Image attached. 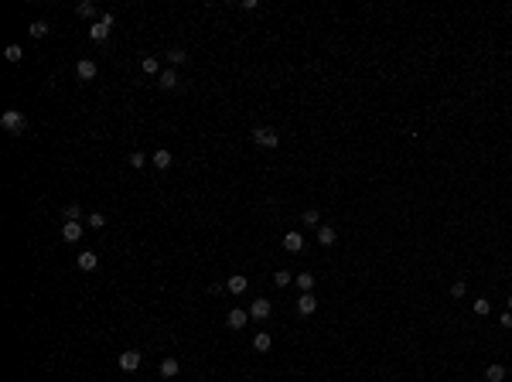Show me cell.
<instances>
[{
    "label": "cell",
    "instance_id": "1",
    "mask_svg": "<svg viewBox=\"0 0 512 382\" xmlns=\"http://www.w3.org/2000/svg\"><path fill=\"white\" fill-rule=\"evenodd\" d=\"M0 126H4L7 134H21V130L28 126V120H24V113H21V110H7V113L0 116Z\"/></svg>",
    "mask_w": 512,
    "mask_h": 382
},
{
    "label": "cell",
    "instance_id": "2",
    "mask_svg": "<svg viewBox=\"0 0 512 382\" xmlns=\"http://www.w3.org/2000/svg\"><path fill=\"white\" fill-rule=\"evenodd\" d=\"M253 144H256V147H277V144H280V134H277L273 126H256V130H253Z\"/></svg>",
    "mask_w": 512,
    "mask_h": 382
},
{
    "label": "cell",
    "instance_id": "3",
    "mask_svg": "<svg viewBox=\"0 0 512 382\" xmlns=\"http://www.w3.org/2000/svg\"><path fill=\"white\" fill-rule=\"evenodd\" d=\"M110 28H113V14H103L99 20H93L89 38H93V41H106V38H110Z\"/></svg>",
    "mask_w": 512,
    "mask_h": 382
},
{
    "label": "cell",
    "instance_id": "4",
    "mask_svg": "<svg viewBox=\"0 0 512 382\" xmlns=\"http://www.w3.org/2000/svg\"><path fill=\"white\" fill-rule=\"evenodd\" d=\"M96 72H99V68H96V62H93V58H79V62H76V76L82 78V82H93Z\"/></svg>",
    "mask_w": 512,
    "mask_h": 382
},
{
    "label": "cell",
    "instance_id": "5",
    "mask_svg": "<svg viewBox=\"0 0 512 382\" xmlns=\"http://www.w3.org/2000/svg\"><path fill=\"white\" fill-rule=\"evenodd\" d=\"M246 321H249V310H243V307H232L226 314V324L232 328V331H239V328H246Z\"/></svg>",
    "mask_w": 512,
    "mask_h": 382
},
{
    "label": "cell",
    "instance_id": "6",
    "mask_svg": "<svg viewBox=\"0 0 512 382\" xmlns=\"http://www.w3.org/2000/svg\"><path fill=\"white\" fill-rule=\"evenodd\" d=\"M157 86H161V89H178V86H181V76H178V68H164V72L157 76Z\"/></svg>",
    "mask_w": 512,
    "mask_h": 382
},
{
    "label": "cell",
    "instance_id": "7",
    "mask_svg": "<svg viewBox=\"0 0 512 382\" xmlns=\"http://www.w3.org/2000/svg\"><path fill=\"white\" fill-rule=\"evenodd\" d=\"M140 362H144V358H140V352H133V348L120 355V368H123V372H133V368H140Z\"/></svg>",
    "mask_w": 512,
    "mask_h": 382
},
{
    "label": "cell",
    "instance_id": "8",
    "mask_svg": "<svg viewBox=\"0 0 512 382\" xmlns=\"http://www.w3.org/2000/svg\"><path fill=\"white\" fill-rule=\"evenodd\" d=\"M270 310H273L270 300H253V304H249V318H253V321H263V318H270Z\"/></svg>",
    "mask_w": 512,
    "mask_h": 382
},
{
    "label": "cell",
    "instance_id": "9",
    "mask_svg": "<svg viewBox=\"0 0 512 382\" xmlns=\"http://www.w3.org/2000/svg\"><path fill=\"white\" fill-rule=\"evenodd\" d=\"M62 239L65 242H79L82 239V222H65L62 226Z\"/></svg>",
    "mask_w": 512,
    "mask_h": 382
},
{
    "label": "cell",
    "instance_id": "10",
    "mask_svg": "<svg viewBox=\"0 0 512 382\" xmlns=\"http://www.w3.org/2000/svg\"><path fill=\"white\" fill-rule=\"evenodd\" d=\"M178 372H181V362H178L174 355H168V358H161V376H164V379H174Z\"/></svg>",
    "mask_w": 512,
    "mask_h": 382
},
{
    "label": "cell",
    "instance_id": "11",
    "mask_svg": "<svg viewBox=\"0 0 512 382\" xmlns=\"http://www.w3.org/2000/svg\"><path fill=\"white\" fill-rule=\"evenodd\" d=\"M246 286H249V280L243 276V273H232L226 280V290H232V294H246Z\"/></svg>",
    "mask_w": 512,
    "mask_h": 382
},
{
    "label": "cell",
    "instance_id": "12",
    "mask_svg": "<svg viewBox=\"0 0 512 382\" xmlns=\"http://www.w3.org/2000/svg\"><path fill=\"white\" fill-rule=\"evenodd\" d=\"M297 310H301L304 318H307V314H314V310H318V297H314V294H301V300H297Z\"/></svg>",
    "mask_w": 512,
    "mask_h": 382
},
{
    "label": "cell",
    "instance_id": "13",
    "mask_svg": "<svg viewBox=\"0 0 512 382\" xmlns=\"http://www.w3.org/2000/svg\"><path fill=\"white\" fill-rule=\"evenodd\" d=\"M284 249H287V252H301V249H304V236H301V232H287V236H284Z\"/></svg>",
    "mask_w": 512,
    "mask_h": 382
},
{
    "label": "cell",
    "instance_id": "14",
    "mask_svg": "<svg viewBox=\"0 0 512 382\" xmlns=\"http://www.w3.org/2000/svg\"><path fill=\"white\" fill-rule=\"evenodd\" d=\"M335 239H338V232L331 229V226H318V242L321 246H335Z\"/></svg>",
    "mask_w": 512,
    "mask_h": 382
},
{
    "label": "cell",
    "instance_id": "15",
    "mask_svg": "<svg viewBox=\"0 0 512 382\" xmlns=\"http://www.w3.org/2000/svg\"><path fill=\"white\" fill-rule=\"evenodd\" d=\"M76 263H79V270H82V273H89V270H96V263H99V260H96V252H89V249H86V252H79Z\"/></svg>",
    "mask_w": 512,
    "mask_h": 382
},
{
    "label": "cell",
    "instance_id": "16",
    "mask_svg": "<svg viewBox=\"0 0 512 382\" xmlns=\"http://www.w3.org/2000/svg\"><path fill=\"white\" fill-rule=\"evenodd\" d=\"M164 55H168L171 68H178V65H185V62H188V55H185V48H168Z\"/></svg>",
    "mask_w": 512,
    "mask_h": 382
},
{
    "label": "cell",
    "instance_id": "17",
    "mask_svg": "<svg viewBox=\"0 0 512 382\" xmlns=\"http://www.w3.org/2000/svg\"><path fill=\"white\" fill-rule=\"evenodd\" d=\"M154 168H157V171H168L171 168V150H164V147L154 150Z\"/></svg>",
    "mask_w": 512,
    "mask_h": 382
},
{
    "label": "cell",
    "instance_id": "18",
    "mask_svg": "<svg viewBox=\"0 0 512 382\" xmlns=\"http://www.w3.org/2000/svg\"><path fill=\"white\" fill-rule=\"evenodd\" d=\"M505 379V365H488L485 368V382H502Z\"/></svg>",
    "mask_w": 512,
    "mask_h": 382
},
{
    "label": "cell",
    "instance_id": "19",
    "mask_svg": "<svg viewBox=\"0 0 512 382\" xmlns=\"http://www.w3.org/2000/svg\"><path fill=\"white\" fill-rule=\"evenodd\" d=\"M4 58H7L11 65H18L21 58H24V52H21V44H7V48H4Z\"/></svg>",
    "mask_w": 512,
    "mask_h": 382
},
{
    "label": "cell",
    "instance_id": "20",
    "mask_svg": "<svg viewBox=\"0 0 512 382\" xmlns=\"http://www.w3.org/2000/svg\"><path fill=\"white\" fill-rule=\"evenodd\" d=\"M270 344H273V338H270L266 331H260V334L253 338V348H256V352H270Z\"/></svg>",
    "mask_w": 512,
    "mask_h": 382
},
{
    "label": "cell",
    "instance_id": "21",
    "mask_svg": "<svg viewBox=\"0 0 512 382\" xmlns=\"http://www.w3.org/2000/svg\"><path fill=\"white\" fill-rule=\"evenodd\" d=\"M28 31H31V38H45V34H48L52 28H48V20H35V24H31Z\"/></svg>",
    "mask_w": 512,
    "mask_h": 382
},
{
    "label": "cell",
    "instance_id": "22",
    "mask_svg": "<svg viewBox=\"0 0 512 382\" xmlns=\"http://www.w3.org/2000/svg\"><path fill=\"white\" fill-rule=\"evenodd\" d=\"M301 222H304V226H321V212H318V208H307L301 215Z\"/></svg>",
    "mask_w": 512,
    "mask_h": 382
},
{
    "label": "cell",
    "instance_id": "23",
    "mask_svg": "<svg viewBox=\"0 0 512 382\" xmlns=\"http://www.w3.org/2000/svg\"><path fill=\"white\" fill-rule=\"evenodd\" d=\"M86 226H89V229H103V226H106V215H103V212H93V215H86Z\"/></svg>",
    "mask_w": 512,
    "mask_h": 382
},
{
    "label": "cell",
    "instance_id": "24",
    "mask_svg": "<svg viewBox=\"0 0 512 382\" xmlns=\"http://www.w3.org/2000/svg\"><path fill=\"white\" fill-rule=\"evenodd\" d=\"M76 14H79V18H96V4H93V0H82V4L76 7Z\"/></svg>",
    "mask_w": 512,
    "mask_h": 382
},
{
    "label": "cell",
    "instance_id": "25",
    "mask_svg": "<svg viewBox=\"0 0 512 382\" xmlns=\"http://www.w3.org/2000/svg\"><path fill=\"white\" fill-rule=\"evenodd\" d=\"M140 68H144L147 76H161V72H157L161 65H157V58H154V55H147V58H144V62H140Z\"/></svg>",
    "mask_w": 512,
    "mask_h": 382
},
{
    "label": "cell",
    "instance_id": "26",
    "mask_svg": "<svg viewBox=\"0 0 512 382\" xmlns=\"http://www.w3.org/2000/svg\"><path fill=\"white\" fill-rule=\"evenodd\" d=\"M294 280H297V286H301L304 294H311V286H314V276H311V273H297Z\"/></svg>",
    "mask_w": 512,
    "mask_h": 382
},
{
    "label": "cell",
    "instance_id": "27",
    "mask_svg": "<svg viewBox=\"0 0 512 382\" xmlns=\"http://www.w3.org/2000/svg\"><path fill=\"white\" fill-rule=\"evenodd\" d=\"M290 280H294V273H290V270H277V273H273V284H277V286H287Z\"/></svg>",
    "mask_w": 512,
    "mask_h": 382
},
{
    "label": "cell",
    "instance_id": "28",
    "mask_svg": "<svg viewBox=\"0 0 512 382\" xmlns=\"http://www.w3.org/2000/svg\"><path fill=\"white\" fill-rule=\"evenodd\" d=\"M65 222H82V208L79 205H65Z\"/></svg>",
    "mask_w": 512,
    "mask_h": 382
},
{
    "label": "cell",
    "instance_id": "29",
    "mask_svg": "<svg viewBox=\"0 0 512 382\" xmlns=\"http://www.w3.org/2000/svg\"><path fill=\"white\" fill-rule=\"evenodd\" d=\"M144 164H147V157H144L140 150H133L130 154V168H144Z\"/></svg>",
    "mask_w": 512,
    "mask_h": 382
},
{
    "label": "cell",
    "instance_id": "30",
    "mask_svg": "<svg viewBox=\"0 0 512 382\" xmlns=\"http://www.w3.org/2000/svg\"><path fill=\"white\" fill-rule=\"evenodd\" d=\"M464 294H468V284H464V280H457V284L451 286V297H464Z\"/></svg>",
    "mask_w": 512,
    "mask_h": 382
},
{
    "label": "cell",
    "instance_id": "31",
    "mask_svg": "<svg viewBox=\"0 0 512 382\" xmlns=\"http://www.w3.org/2000/svg\"><path fill=\"white\" fill-rule=\"evenodd\" d=\"M492 307H488V300H474V314H488Z\"/></svg>",
    "mask_w": 512,
    "mask_h": 382
},
{
    "label": "cell",
    "instance_id": "32",
    "mask_svg": "<svg viewBox=\"0 0 512 382\" xmlns=\"http://www.w3.org/2000/svg\"><path fill=\"white\" fill-rule=\"evenodd\" d=\"M502 328H512V310H505V314H502Z\"/></svg>",
    "mask_w": 512,
    "mask_h": 382
},
{
    "label": "cell",
    "instance_id": "33",
    "mask_svg": "<svg viewBox=\"0 0 512 382\" xmlns=\"http://www.w3.org/2000/svg\"><path fill=\"white\" fill-rule=\"evenodd\" d=\"M509 310H512V294H509Z\"/></svg>",
    "mask_w": 512,
    "mask_h": 382
}]
</instances>
